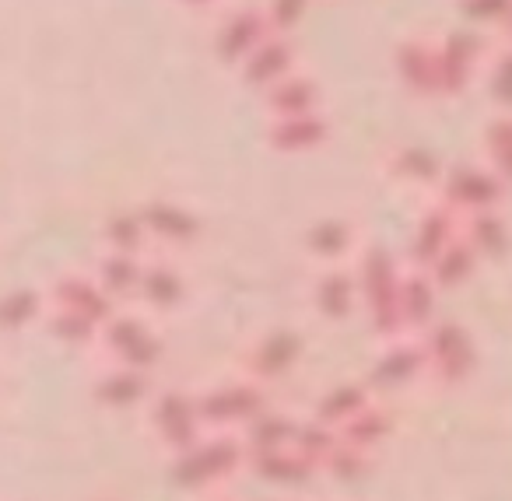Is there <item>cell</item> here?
I'll use <instances>...</instances> for the list:
<instances>
[{
    "mask_svg": "<svg viewBox=\"0 0 512 501\" xmlns=\"http://www.w3.org/2000/svg\"><path fill=\"white\" fill-rule=\"evenodd\" d=\"M36 312V298L32 295H15L0 305V326H18L22 319H29Z\"/></svg>",
    "mask_w": 512,
    "mask_h": 501,
    "instance_id": "5",
    "label": "cell"
},
{
    "mask_svg": "<svg viewBox=\"0 0 512 501\" xmlns=\"http://www.w3.org/2000/svg\"><path fill=\"white\" fill-rule=\"evenodd\" d=\"M390 368H383V375H411L414 372V354H397V358H390L386 361Z\"/></svg>",
    "mask_w": 512,
    "mask_h": 501,
    "instance_id": "15",
    "label": "cell"
},
{
    "mask_svg": "<svg viewBox=\"0 0 512 501\" xmlns=\"http://www.w3.org/2000/svg\"><path fill=\"white\" fill-rule=\"evenodd\" d=\"M404 305H411V316L421 319V316H425V309H432V295H428L421 284H407V288H404Z\"/></svg>",
    "mask_w": 512,
    "mask_h": 501,
    "instance_id": "10",
    "label": "cell"
},
{
    "mask_svg": "<svg viewBox=\"0 0 512 501\" xmlns=\"http://www.w3.org/2000/svg\"><path fill=\"white\" fill-rule=\"evenodd\" d=\"M253 407H256V396H249V393H242V396L221 393L218 400H214L211 414L214 417H232V414H249Z\"/></svg>",
    "mask_w": 512,
    "mask_h": 501,
    "instance_id": "6",
    "label": "cell"
},
{
    "mask_svg": "<svg viewBox=\"0 0 512 501\" xmlns=\"http://www.w3.org/2000/svg\"><path fill=\"white\" fill-rule=\"evenodd\" d=\"M158 424H162V435L169 438L176 449H186L193 442V414L183 400H165L162 410H158Z\"/></svg>",
    "mask_w": 512,
    "mask_h": 501,
    "instance_id": "2",
    "label": "cell"
},
{
    "mask_svg": "<svg viewBox=\"0 0 512 501\" xmlns=\"http://www.w3.org/2000/svg\"><path fill=\"white\" fill-rule=\"evenodd\" d=\"M113 235H116V239H127V242H134L137 239V225H134V221H116V228H113Z\"/></svg>",
    "mask_w": 512,
    "mask_h": 501,
    "instance_id": "16",
    "label": "cell"
},
{
    "mask_svg": "<svg viewBox=\"0 0 512 501\" xmlns=\"http://www.w3.org/2000/svg\"><path fill=\"white\" fill-rule=\"evenodd\" d=\"M57 330L64 333V337H71V340H81L88 333V319L78 316V312H67V316L57 323Z\"/></svg>",
    "mask_w": 512,
    "mask_h": 501,
    "instance_id": "13",
    "label": "cell"
},
{
    "mask_svg": "<svg viewBox=\"0 0 512 501\" xmlns=\"http://www.w3.org/2000/svg\"><path fill=\"white\" fill-rule=\"evenodd\" d=\"M316 239V246L320 249H327V253H334L337 246H341V239H344V232L337 225H327V228H320V232L313 235Z\"/></svg>",
    "mask_w": 512,
    "mask_h": 501,
    "instance_id": "14",
    "label": "cell"
},
{
    "mask_svg": "<svg viewBox=\"0 0 512 501\" xmlns=\"http://www.w3.org/2000/svg\"><path fill=\"white\" fill-rule=\"evenodd\" d=\"M155 218H162V221H165V225H158V228H162V232H169V235H190V232H193L190 218H183V214L155 211Z\"/></svg>",
    "mask_w": 512,
    "mask_h": 501,
    "instance_id": "11",
    "label": "cell"
},
{
    "mask_svg": "<svg viewBox=\"0 0 512 501\" xmlns=\"http://www.w3.org/2000/svg\"><path fill=\"white\" fill-rule=\"evenodd\" d=\"M148 295L158 298V302H172L179 295V281L169 274H151L148 277Z\"/></svg>",
    "mask_w": 512,
    "mask_h": 501,
    "instance_id": "9",
    "label": "cell"
},
{
    "mask_svg": "<svg viewBox=\"0 0 512 501\" xmlns=\"http://www.w3.org/2000/svg\"><path fill=\"white\" fill-rule=\"evenodd\" d=\"M292 351L295 344L288 337H278L271 340V344L264 347V361H267V372H278V368H285L288 361H292Z\"/></svg>",
    "mask_w": 512,
    "mask_h": 501,
    "instance_id": "8",
    "label": "cell"
},
{
    "mask_svg": "<svg viewBox=\"0 0 512 501\" xmlns=\"http://www.w3.org/2000/svg\"><path fill=\"white\" fill-rule=\"evenodd\" d=\"M106 281L113 284V288H127V284H134V267L123 260H113L106 267Z\"/></svg>",
    "mask_w": 512,
    "mask_h": 501,
    "instance_id": "12",
    "label": "cell"
},
{
    "mask_svg": "<svg viewBox=\"0 0 512 501\" xmlns=\"http://www.w3.org/2000/svg\"><path fill=\"white\" fill-rule=\"evenodd\" d=\"M320 298H323V305H327V312L341 316V312L348 309V284H344V277H330L320 288Z\"/></svg>",
    "mask_w": 512,
    "mask_h": 501,
    "instance_id": "7",
    "label": "cell"
},
{
    "mask_svg": "<svg viewBox=\"0 0 512 501\" xmlns=\"http://www.w3.org/2000/svg\"><path fill=\"white\" fill-rule=\"evenodd\" d=\"M60 295H64V302H67V312H78V316H85V319L106 316V302H102V298L95 295L92 284L67 281L64 288H60Z\"/></svg>",
    "mask_w": 512,
    "mask_h": 501,
    "instance_id": "3",
    "label": "cell"
},
{
    "mask_svg": "<svg viewBox=\"0 0 512 501\" xmlns=\"http://www.w3.org/2000/svg\"><path fill=\"white\" fill-rule=\"evenodd\" d=\"M239 463V445L235 442H214L204 449H193L183 463L176 466V484H207L214 477H225L232 466Z\"/></svg>",
    "mask_w": 512,
    "mask_h": 501,
    "instance_id": "1",
    "label": "cell"
},
{
    "mask_svg": "<svg viewBox=\"0 0 512 501\" xmlns=\"http://www.w3.org/2000/svg\"><path fill=\"white\" fill-rule=\"evenodd\" d=\"M137 396H141V382L134 375H116L102 386V400L109 403H134Z\"/></svg>",
    "mask_w": 512,
    "mask_h": 501,
    "instance_id": "4",
    "label": "cell"
}]
</instances>
